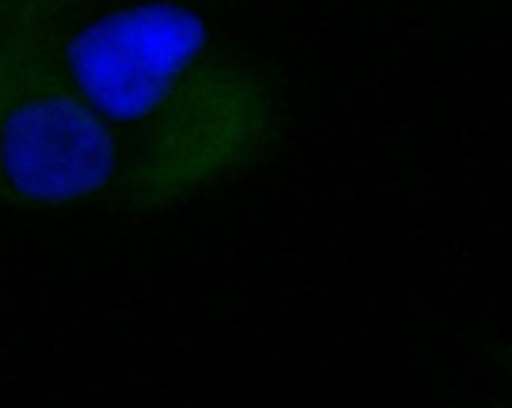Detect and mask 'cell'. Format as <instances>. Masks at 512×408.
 Listing matches in <instances>:
<instances>
[{
    "label": "cell",
    "instance_id": "2",
    "mask_svg": "<svg viewBox=\"0 0 512 408\" xmlns=\"http://www.w3.org/2000/svg\"><path fill=\"white\" fill-rule=\"evenodd\" d=\"M109 130L34 29L0 41V203L26 213L109 206Z\"/></svg>",
    "mask_w": 512,
    "mask_h": 408
},
{
    "label": "cell",
    "instance_id": "3",
    "mask_svg": "<svg viewBox=\"0 0 512 408\" xmlns=\"http://www.w3.org/2000/svg\"><path fill=\"white\" fill-rule=\"evenodd\" d=\"M83 3L93 0H0V41ZM196 3L203 5L215 0H196Z\"/></svg>",
    "mask_w": 512,
    "mask_h": 408
},
{
    "label": "cell",
    "instance_id": "1",
    "mask_svg": "<svg viewBox=\"0 0 512 408\" xmlns=\"http://www.w3.org/2000/svg\"><path fill=\"white\" fill-rule=\"evenodd\" d=\"M31 29L116 144L109 208L168 210L260 166L281 142L272 74L196 0H93Z\"/></svg>",
    "mask_w": 512,
    "mask_h": 408
}]
</instances>
